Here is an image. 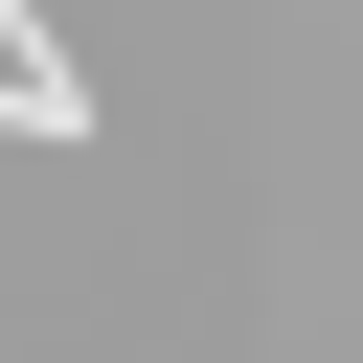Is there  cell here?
<instances>
[{
    "label": "cell",
    "mask_w": 363,
    "mask_h": 363,
    "mask_svg": "<svg viewBox=\"0 0 363 363\" xmlns=\"http://www.w3.org/2000/svg\"><path fill=\"white\" fill-rule=\"evenodd\" d=\"M0 113H23V136H91V91H68L45 45H23V0H0Z\"/></svg>",
    "instance_id": "1"
}]
</instances>
